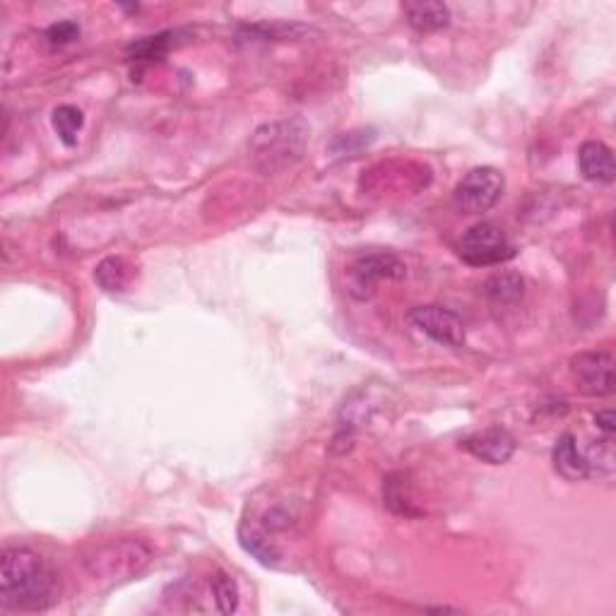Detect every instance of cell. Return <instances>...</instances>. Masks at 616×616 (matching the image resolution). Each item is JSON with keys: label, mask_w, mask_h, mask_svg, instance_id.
I'll list each match as a JSON object with an SVG mask.
<instances>
[{"label": "cell", "mask_w": 616, "mask_h": 616, "mask_svg": "<svg viewBox=\"0 0 616 616\" xmlns=\"http://www.w3.org/2000/svg\"><path fill=\"white\" fill-rule=\"evenodd\" d=\"M61 578L29 547H8L0 556V602L15 612H44L58 602Z\"/></svg>", "instance_id": "6da1fadb"}, {"label": "cell", "mask_w": 616, "mask_h": 616, "mask_svg": "<svg viewBox=\"0 0 616 616\" xmlns=\"http://www.w3.org/2000/svg\"><path fill=\"white\" fill-rule=\"evenodd\" d=\"M308 145V126L301 118H282L260 126L251 135L248 152L251 164L260 174L272 176L294 167L304 157Z\"/></svg>", "instance_id": "7a4b0ae2"}, {"label": "cell", "mask_w": 616, "mask_h": 616, "mask_svg": "<svg viewBox=\"0 0 616 616\" xmlns=\"http://www.w3.org/2000/svg\"><path fill=\"white\" fill-rule=\"evenodd\" d=\"M82 568L97 583L116 585L140 576L152 564V549L140 539H114L82 554Z\"/></svg>", "instance_id": "3957f363"}, {"label": "cell", "mask_w": 616, "mask_h": 616, "mask_svg": "<svg viewBox=\"0 0 616 616\" xmlns=\"http://www.w3.org/2000/svg\"><path fill=\"white\" fill-rule=\"evenodd\" d=\"M458 256L467 265L475 268H489V265H501L515 256V246L508 241L501 227L491 222H477L462 234L458 244Z\"/></svg>", "instance_id": "277c9868"}, {"label": "cell", "mask_w": 616, "mask_h": 616, "mask_svg": "<svg viewBox=\"0 0 616 616\" xmlns=\"http://www.w3.org/2000/svg\"><path fill=\"white\" fill-rule=\"evenodd\" d=\"M503 174L494 167H477L467 171L462 181L455 186L453 203L462 215H484L501 200Z\"/></svg>", "instance_id": "5b68a950"}, {"label": "cell", "mask_w": 616, "mask_h": 616, "mask_svg": "<svg viewBox=\"0 0 616 616\" xmlns=\"http://www.w3.org/2000/svg\"><path fill=\"white\" fill-rule=\"evenodd\" d=\"M407 323L417 333L429 337L431 342L443 347H462L465 345V323L455 311L446 306H417L407 313Z\"/></svg>", "instance_id": "8992f818"}, {"label": "cell", "mask_w": 616, "mask_h": 616, "mask_svg": "<svg viewBox=\"0 0 616 616\" xmlns=\"http://www.w3.org/2000/svg\"><path fill=\"white\" fill-rule=\"evenodd\" d=\"M405 277V265L393 253H369L361 256L349 268V294L357 299H371L376 287L383 280H400Z\"/></svg>", "instance_id": "52a82bcc"}, {"label": "cell", "mask_w": 616, "mask_h": 616, "mask_svg": "<svg viewBox=\"0 0 616 616\" xmlns=\"http://www.w3.org/2000/svg\"><path fill=\"white\" fill-rule=\"evenodd\" d=\"M571 371L583 393L597 398L614 393V359L609 352L578 354L571 361Z\"/></svg>", "instance_id": "ba28073f"}, {"label": "cell", "mask_w": 616, "mask_h": 616, "mask_svg": "<svg viewBox=\"0 0 616 616\" xmlns=\"http://www.w3.org/2000/svg\"><path fill=\"white\" fill-rule=\"evenodd\" d=\"M460 446L465 448L467 453L475 455L477 460L489 462V465H503V462L513 458L515 438L508 434L506 429L491 426V429H484L479 431V434L467 436Z\"/></svg>", "instance_id": "9c48e42d"}, {"label": "cell", "mask_w": 616, "mask_h": 616, "mask_svg": "<svg viewBox=\"0 0 616 616\" xmlns=\"http://www.w3.org/2000/svg\"><path fill=\"white\" fill-rule=\"evenodd\" d=\"M578 167L585 179L595 183H612L616 176L614 154L604 142H583L578 150Z\"/></svg>", "instance_id": "30bf717a"}, {"label": "cell", "mask_w": 616, "mask_h": 616, "mask_svg": "<svg viewBox=\"0 0 616 616\" xmlns=\"http://www.w3.org/2000/svg\"><path fill=\"white\" fill-rule=\"evenodd\" d=\"M554 467L561 477L568 482H580V479L590 477V467L585 455L578 450V441L573 434H564L556 441L554 453H552Z\"/></svg>", "instance_id": "8fae6325"}, {"label": "cell", "mask_w": 616, "mask_h": 616, "mask_svg": "<svg viewBox=\"0 0 616 616\" xmlns=\"http://www.w3.org/2000/svg\"><path fill=\"white\" fill-rule=\"evenodd\" d=\"M402 13L407 22L417 29V32H438V29L450 25V8L446 3H436V0H412V3H402Z\"/></svg>", "instance_id": "7c38bea8"}, {"label": "cell", "mask_w": 616, "mask_h": 616, "mask_svg": "<svg viewBox=\"0 0 616 616\" xmlns=\"http://www.w3.org/2000/svg\"><path fill=\"white\" fill-rule=\"evenodd\" d=\"M94 280L104 292H126L130 280H133V268L126 258H104L94 270Z\"/></svg>", "instance_id": "4fadbf2b"}, {"label": "cell", "mask_w": 616, "mask_h": 616, "mask_svg": "<svg viewBox=\"0 0 616 616\" xmlns=\"http://www.w3.org/2000/svg\"><path fill=\"white\" fill-rule=\"evenodd\" d=\"M82 126H85V116L77 106L63 104L53 111V128H56L58 138L65 147H75L77 145V133H80Z\"/></svg>", "instance_id": "5bb4252c"}, {"label": "cell", "mask_w": 616, "mask_h": 616, "mask_svg": "<svg viewBox=\"0 0 616 616\" xmlns=\"http://www.w3.org/2000/svg\"><path fill=\"white\" fill-rule=\"evenodd\" d=\"M484 294L489 299L499 301V304H513L523 296V280L511 272H503V275H494L491 280L484 284Z\"/></svg>", "instance_id": "9a60e30c"}, {"label": "cell", "mask_w": 616, "mask_h": 616, "mask_svg": "<svg viewBox=\"0 0 616 616\" xmlns=\"http://www.w3.org/2000/svg\"><path fill=\"white\" fill-rule=\"evenodd\" d=\"M210 592L215 597L217 612L234 614L239 609V588H236V583L227 573L217 571L215 576H210Z\"/></svg>", "instance_id": "2e32d148"}, {"label": "cell", "mask_w": 616, "mask_h": 616, "mask_svg": "<svg viewBox=\"0 0 616 616\" xmlns=\"http://www.w3.org/2000/svg\"><path fill=\"white\" fill-rule=\"evenodd\" d=\"M405 475H390L383 484V501L390 511L400 515H412V499L407 491Z\"/></svg>", "instance_id": "e0dca14e"}, {"label": "cell", "mask_w": 616, "mask_h": 616, "mask_svg": "<svg viewBox=\"0 0 616 616\" xmlns=\"http://www.w3.org/2000/svg\"><path fill=\"white\" fill-rule=\"evenodd\" d=\"M241 544H244L246 552H251L260 564L265 566H280L282 554L277 552L275 544H270V539L260 532H244L241 530Z\"/></svg>", "instance_id": "ac0fdd59"}, {"label": "cell", "mask_w": 616, "mask_h": 616, "mask_svg": "<svg viewBox=\"0 0 616 616\" xmlns=\"http://www.w3.org/2000/svg\"><path fill=\"white\" fill-rule=\"evenodd\" d=\"M171 46V34H157V37H147L142 41H135V44H130V56L138 58V61H159V58L167 56Z\"/></svg>", "instance_id": "d6986e66"}, {"label": "cell", "mask_w": 616, "mask_h": 616, "mask_svg": "<svg viewBox=\"0 0 616 616\" xmlns=\"http://www.w3.org/2000/svg\"><path fill=\"white\" fill-rule=\"evenodd\" d=\"M46 37H49L51 44H70V41L80 37V27L75 25V22H58V25H51L49 32H46Z\"/></svg>", "instance_id": "ffe728a7"}, {"label": "cell", "mask_w": 616, "mask_h": 616, "mask_svg": "<svg viewBox=\"0 0 616 616\" xmlns=\"http://www.w3.org/2000/svg\"><path fill=\"white\" fill-rule=\"evenodd\" d=\"M595 424L600 426V429L604 431V436H609V438L614 436V431H616V419H614V412H612V410L597 412Z\"/></svg>", "instance_id": "44dd1931"}]
</instances>
